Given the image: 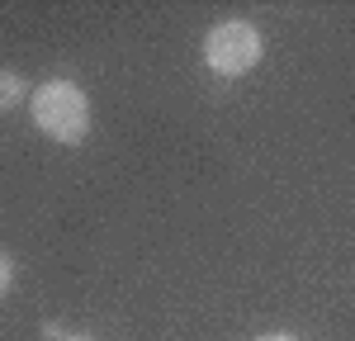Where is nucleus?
<instances>
[{
  "label": "nucleus",
  "instance_id": "obj_1",
  "mask_svg": "<svg viewBox=\"0 0 355 341\" xmlns=\"http://www.w3.org/2000/svg\"><path fill=\"white\" fill-rule=\"evenodd\" d=\"M28 114H33L38 133L67 142V147L85 142V133H90V100L76 81H43L28 95Z\"/></svg>",
  "mask_w": 355,
  "mask_h": 341
},
{
  "label": "nucleus",
  "instance_id": "obj_5",
  "mask_svg": "<svg viewBox=\"0 0 355 341\" xmlns=\"http://www.w3.org/2000/svg\"><path fill=\"white\" fill-rule=\"evenodd\" d=\"M256 341H294V337H284V332H270V337H256Z\"/></svg>",
  "mask_w": 355,
  "mask_h": 341
},
{
  "label": "nucleus",
  "instance_id": "obj_3",
  "mask_svg": "<svg viewBox=\"0 0 355 341\" xmlns=\"http://www.w3.org/2000/svg\"><path fill=\"white\" fill-rule=\"evenodd\" d=\"M24 95H28V85L19 71H10V67H0V114H10L15 105H24Z\"/></svg>",
  "mask_w": 355,
  "mask_h": 341
},
{
  "label": "nucleus",
  "instance_id": "obj_2",
  "mask_svg": "<svg viewBox=\"0 0 355 341\" xmlns=\"http://www.w3.org/2000/svg\"><path fill=\"white\" fill-rule=\"evenodd\" d=\"M261 53H266V38H261V28L246 24V19H223L204 38V62L218 76H246L261 62Z\"/></svg>",
  "mask_w": 355,
  "mask_h": 341
},
{
  "label": "nucleus",
  "instance_id": "obj_4",
  "mask_svg": "<svg viewBox=\"0 0 355 341\" xmlns=\"http://www.w3.org/2000/svg\"><path fill=\"white\" fill-rule=\"evenodd\" d=\"M10 284H15V261H10V256L0 252V294H5Z\"/></svg>",
  "mask_w": 355,
  "mask_h": 341
},
{
  "label": "nucleus",
  "instance_id": "obj_6",
  "mask_svg": "<svg viewBox=\"0 0 355 341\" xmlns=\"http://www.w3.org/2000/svg\"><path fill=\"white\" fill-rule=\"evenodd\" d=\"M62 341H95V337H62Z\"/></svg>",
  "mask_w": 355,
  "mask_h": 341
}]
</instances>
